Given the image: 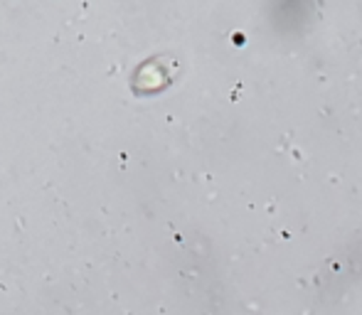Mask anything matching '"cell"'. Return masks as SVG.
<instances>
[{"mask_svg": "<svg viewBox=\"0 0 362 315\" xmlns=\"http://www.w3.org/2000/svg\"><path fill=\"white\" fill-rule=\"evenodd\" d=\"M163 84H165V72H163L158 62H148L146 67L139 72V77H136V86L144 89V91L160 89Z\"/></svg>", "mask_w": 362, "mask_h": 315, "instance_id": "obj_1", "label": "cell"}]
</instances>
